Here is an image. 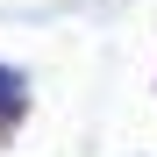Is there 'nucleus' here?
Returning <instances> with one entry per match:
<instances>
[{
  "label": "nucleus",
  "mask_w": 157,
  "mask_h": 157,
  "mask_svg": "<svg viewBox=\"0 0 157 157\" xmlns=\"http://www.w3.org/2000/svg\"><path fill=\"white\" fill-rule=\"evenodd\" d=\"M29 121V71L21 64H0V143Z\"/></svg>",
  "instance_id": "f257e3e1"
}]
</instances>
